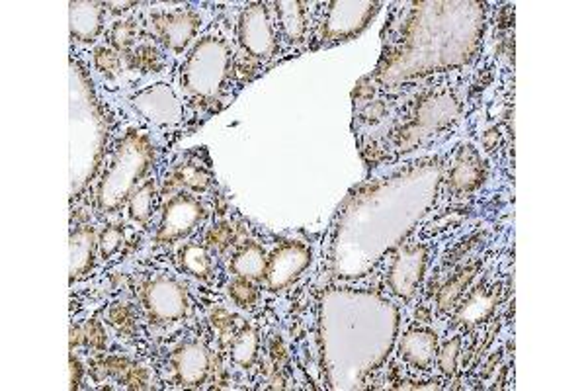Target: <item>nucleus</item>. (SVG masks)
<instances>
[{
    "instance_id": "nucleus-1",
    "label": "nucleus",
    "mask_w": 586,
    "mask_h": 391,
    "mask_svg": "<svg viewBox=\"0 0 586 391\" xmlns=\"http://www.w3.org/2000/svg\"><path fill=\"white\" fill-rule=\"evenodd\" d=\"M233 71V51L217 36H204L194 43L180 67V89L194 106H214L227 91Z\"/></svg>"
},
{
    "instance_id": "nucleus-2",
    "label": "nucleus",
    "mask_w": 586,
    "mask_h": 391,
    "mask_svg": "<svg viewBox=\"0 0 586 391\" xmlns=\"http://www.w3.org/2000/svg\"><path fill=\"white\" fill-rule=\"evenodd\" d=\"M153 159L154 149L147 135L129 132L121 139L96 188V204L101 212L116 213L121 205L127 204L141 178L147 175Z\"/></svg>"
},
{
    "instance_id": "nucleus-3",
    "label": "nucleus",
    "mask_w": 586,
    "mask_h": 391,
    "mask_svg": "<svg viewBox=\"0 0 586 391\" xmlns=\"http://www.w3.org/2000/svg\"><path fill=\"white\" fill-rule=\"evenodd\" d=\"M237 36L242 51L254 61H268L278 49V26L267 4H250L242 10Z\"/></svg>"
},
{
    "instance_id": "nucleus-4",
    "label": "nucleus",
    "mask_w": 586,
    "mask_h": 391,
    "mask_svg": "<svg viewBox=\"0 0 586 391\" xmlns=\"http://www.w3.org/2000/svg\"><path fill=\"white\" fill-rule=\"evenodd\" d=\"M134 110L154 127H174L184 119L180 98L167 84H151L131 96Z\"/></svg>"
},
{
    "instance_id": "nucleus-5",
    "label": "nucleus",
    "mask_w": 586,
    "mask_h": 391,
    "mask_svg": "<svg viewBox=\"0 0 586 391\" xmlns=\"http://www.w3.org/2000/svg\"><path fill=\"white\" fill-rule=\"evenodd\" d=\"M375 13V3H330L320 22V41H345L358 36Z\"/></svg>"
},
{
    "instance_id": "nucleus-6",
    "label": "nucleus",
    "mask_w": 586,
    "mask_h": 391,
    "mask_svg": "<svg viewBox=\"0 0 586 391\" xmlns=\"http://www.w3.org/2000/svg\"><path fill=\"white\" fill-rule=\"evenodd\" d=\"M143 306H145L151 321L171 325L180 321L188 311L186 291L172 278H154L143 291Z\"/></svg>"
},
{
    "instance_id": "nucleus-7",
    "label": "nucleus",
    "mask_w": 586,
    "mask_h": 391,
    "mask_svg": "<svg viewBox=\"0 0 586 391\" xmlns=\"http://www.w3.org/2000/svg\"><path fill=\"white\" fill-rule=\"evenodd\" d=\"M204 205L190 194H179L167 202L157 231L159 243H176L190 237L204 220Z\"/></svg>"
},
{
    "instance_id": "nucleus-8",
    "label": "nucleus",
    "mask_w": 586,
    "mask_h": 391,
    "mask_svg": "<svg viewBox=\"0 0 586 391\" xmlns=\"http://www.w3.org/2000/svg\"><path fill=\"white\" fill-rule=\"evenodd\" d=\"M311 265V248L303 243L290 241L280 245L268 256V266L264 280L270 291H282L290 288L295 280H300L302 274Z\"/></svg>"
},
{
    "instance_id": "nucleus-9",
    "label": "nucleus",
    "mask_w": 586,
    "mask_h": 391,
    "mask_svg": "<svg viewBox=\"0 0 586 391\" xmlns=\"http://www.w3.org/2000/svg\"><path fill=\"white\" fill-rule=\"evenodd\" d=\"M153 28L162 46L180 56L194 43L200 18L194 10H169V13L153 14Z\"/></svg>"
},
{
    "instance_id": "nucleus-10",
    "label": "nucleus",
    "mask_w": 586,
    "mask_h": 391,
    "mask_svg": "<svg viewBox=\"0 0 586 391\" xmlns=\"http://www.w3.org/2000/svg\"><path fill=\"white\" fill-rule=\"evenodd\" d=\"M426 265V253L423 247H407L395 256L389 270V286L403 300H411L420 280H423Z\"/></svg>"
},
{
    "instance_id": "nucleus-11",
    "label": "nucleus",
    "mask_w": 586,
    "mask_h": 391,
    "mask_svg": "<svg viewBox=\"0 0 586 391\" xmlns=\"http://www.w3.org/2000/svg\"><path fill=\"white\" fill-rule=\"evenodd\" d=\"M172 368L184 387L202 386L209 376V352L197 343L184 344L174 352Z\"/></svg>"
},
{
    "instance_id": "nucleus-12",
    "label": "nucleus",
    "mask_w": 586,
    "mask_h": 391,
    "mask_svg": "<svg viewBox=\"0 0 586 391\" xmlns=\"http://www.w3.org/2000/svg\"><path fill=\"white\" fill-rule=\"evenodd\" d=\"M71 38L79 43H94L104 30L106 8L102 3H71Z\"/></svg>"
},
{
    "instance_id": "nucleus-13",
    "label": "nucleus",
    "mask_w": 586,
    "mask_h": 391,
    "mask_svg": "<svg viewBox=\"0 0 586 391\" xmlns=\"http://www.w3.org/2000/svg\"><path fill=\"white\" fill-rule=\"evenodd\" d=\"M448 182L453 192H471L483 182V162L471 145L459 149L450 169Z\"/></svg>"
},
{
    "instance_id": "nucleus-14",
    "label": "nucleus",
    "mask_w": 586,
    "mask_h": 391,
    "mask_svg": "<svg viewBox=\"0 0 586 391\" xmlns=\"http://www.w3.org/2000/svg\"><path fill=\"white\" fill-rule=\"evenodd\" d=\"M96 230L91 225L76 227L71 233V282L83 280L91 273L94 266V255H96Z\"/></svg>"
},
{
    "instance_id": "nucleus-15",
    "label": "nucleus",
    "mask_w": 586,
    "mask_h": 391,
    "mask_svg": "<svg viewBox=\"0 0 586 391\" xmlns=\"http://www.w3.org/2000/svg\"><path fill=\"white\" fill-rule=\"evenodd\" d=\"M436 346H438L436 333L428 331V329H415V331H408L403 336L401 356H403V361L407 364H411L413 368H418V370H428L438 354Z\"/></svg>"
},
{
    "instance_id": "nucleus-16",
    "label": "nucleus",
    "mask_w": 586,
    "mask_h": 391,
    "mask_svg": "<svg viewBox=\"0 0 586 391\" xmlns=\"http://www.w3.org/2000/svg\"><path fill=\"white\" fill-rule=\"evenodd\" d=\"M267 266H268V255L258 243L254 241L242 245L229 263L231 273H233L237 278H247L252 282H258L264 278V274H267Z\"/></svg>"
},
{
    "instance_id": "nucleus-17",
    "label": "nucleus",
    "mask_w": 586,
    "mask_h": 391,
    "mask_svg": "<svg viewBox=\"0 0 586 391\" xmlns=\"http://www.w3.org/2000/svg\"><path fill=\"white\" fill-rule=\"evenodd\" d=\"M274 18L282 36L290 43H297L305 38L309 20L303 3H276Z\"/></svg>"
},
{
    "instance_id": "nucleus-18",
    "label": "nucleus",
    "mask_w": 586,
    "mask_h": 391,
    "mask_svg": "<svg viewBox=\"0 0 586 391\" xmlns=\"http://www.w3.org/2000/svg\"><path fill=\"white\" fill-rule=\"evenodd\" d=\"M179 260L184 273L197 280H209L214 274V260L212 253L207 251L206 245L188 243L179 251Z\"/></svg>"
},
{
    "instance_id": "nucleus-19",
    "label": "nucleus",
    "mask_w": 586,
    "mask_h": 391,
    "mask_svg": "<svg viewBox=\"0 0 586 391\" xmlns=\"http://www.w3.org/2000/svg\"><path fill=\"white\" fill-rule=\"evenodd\" d=\"M496 306V296L493 291L485 290V291H475L469 296L458 313V323L468 325V327H473V325H479L485 319H489Z\"/></svg>"
},
{
    "instance_id": "nucleus-20",
    "label": "nucleus",
    "mask_w": 586,
    "mask_h": 391,
    "mask_svg": "<svg viewBox=\"0 0 586 391\" xmlns=\"http://www.w3.org/2000/svg\"><path fill=\"white\" fill-rule=\"evenodd\" d=\"M154 196H157V184H154V180H145L141 187H137V190L127 200V213L131 222L139 225H147L151 222Z\"/></svg>"
},
{
    "instance_id": "nucleus-21",
    "label": "nucleus",
    "mask_w": 586,
    "mask_h": 391,
    "mask_svg": "<svg viewBox=\"0 0 586 391\" xmlns=\"http://www.w3.org/2000/svg\"><path fill=\"white\" fill-rule=\"evenodd\" d=\"M231 361L241 368H250L258 356V335L252 327H242L229 343Z\"/></svg>"
},
{
    "instance_id": "nucleus-22",
    "label": "nucleus",
    "mask_w": 586,
    "mask_h": 391,
    "mask_svg": "<svg viewBox=\"0 0 586 391\" xmlns=\"http://www.w3.org/2000/svg\"><path fill=\"white\" fill-rule=\"evenodd\" d=\"M137 36H139V28L136 24V20H131V18L119 20L108 31L109 48H114L118 53H124V56H127L129 51H134V46L137 43Z\"/></svg>"
},
{
    "instance_id": "nucleus-23",
    "label": "nucleus",
    "mask_w": 586,
    "mask_h": 391,
    "mask_svg": "<svg viewBox=\"0 0 586 391\" xmlns=\"http://www.w3.org/2000/svg\"><path fill=\"white\" fill-rule=\"evenodd\" d=\"M129 63V67L134 71H143V73H159L162 67V56L161 51L151 46V43H141L139 48L134 51H129L127 56H124Z\"/></svg>"
},
{
    "instance_id": "nucleus-24",
    "label": "nucleus",
    "mask_w": 586,
    "mask_h": 391,
    "mask_svg": "<svg viewBox=\"0 0 586 391\" xmlns=\"http://www.w3.org/2000/svg\"><path fill=\"white\" fill-rule=\"evenodd\" d=\"M172 178H174L176 187L186 188L188 192H204V190H207L209 182H212L207 172L202 167L192 165V162H188V165H182L176 169Z\"/></svg>"
},
{
    "instance_id": "nucleus-25",
    "label": "nucleus",
    "mask_w": 586,
    "mask_h": 391,
    "mask_svg": "<svg viewBox=\"0 0 586 391\" xmlns=\"http://www.w3.org/2000/svg\"><path fill=\"white\" fill-rule=\"evenodd\" d=\"M74 344H91L92 349H104L106 346V333L101 321H88L84 327L71 329V346Z\"/></svg>"
},
{
    "instance_id": "nucleus-26",
    "label": "nucleus",
    "mask_w": 586,
    "mask_h": 391,
    "mask_svg": "<svg viewBox=\"0 0 586 391\" xmlns=\"http://www.w3.org/2000/svg\"><path fill=\"white\" fill-rule=\"evenodd\" d=\"M258 296H260L258 288L254 286L252 280L235 278L229 284V298H231V301H233L235 306H239L242 309H250V308L257 306Z\"/></svg>"
},
{
    "instance_id": "nucleus-27",
    "label": "nucleus",
    "mask_w": 586,
    "mask_h": 391,
    "mask_svg": "<svg viewBox=\"0 0 586 391\" xmlns=\"http://www.w3.org/2000/svg\"><path fill=\"white\" fill-rule=\"evenodd\" d=\"M94 67L106 79H116L121 73V56L109 46L94 49Z\"/></svg>"
},
{
    "instance_id": "nucleus-28",
    "label": "nucleus",
    "mask_w": 586,
    "mask_h": 391,
    "mask_svg": "<svg viewBox=\"0 0 586 391\" xmlns=\"http://www.w3.org/2000/svg\"><path fill=\"white\" fill-rule=\"evenodd\" d=\"M475 276V268H468L466 273H459L456 278L450 280L448 284L444 286V290L440 291V298H438V303H440V308H451L453 303H456V300L461 296L463 290H466L469 286V282L473 280Z\"/></svg>"
},
{
    "instance_id": "nucleus-29",
    "label": "nucleus",
    "mask_w": 586,
    "mask_h": 391,
    "mask_svg": "<svg viewBox=\"0 0 586 391\" xmlns=\"http://www.w3.org/2000/svg\"><path fill=\"white\" fill-rule=\"evenodd\" d=\"M459 352H461V339H459V336H453V339L448 341L444 346H442V351L436 354L438 368L446 376L456 374Z\"/></svg>"
},
{
    "instance_id": "nucleus-30",
    "label": "nucleus",
    "mask_w": 586,
    "mask_h": 391,
    "mask_svg": "<svg viewBox=\"0 0 586 391\" xmlns=\"http://www.w3.org/2000/svg\"><path fill=\"white\" fill-rule=\"evenodd\" d=\"M98 245H101V255L104 260L112 258L121 245H124V230H121V225H108L102 231Z\"/></svg>"
},
{
    "instance_id": "nucleus-31",
    "label": "nucleus",
    "mask_w": 586,
    "mask_h": 391,
    "mask_svg": "<svg viewBox=\"0 0 586 391\" xmlns=\"http://www.w3.org/2000/svg\"><path fill=\"white\" fill-rule=\"evenodd\" d=\"M109 323L118 327L121 333H134L136 329V311L129 308L127 303H121V306H114L109 309Z\"/></svg>"
},
{
    "instance_id": "nucleus-32",
    "label": "nucleus",
    "mask_w": 586,
    "mask_h": 391,
    "mask_svg": "<svg viewBox=\"0 0 586 391\" xmlns=\"http://www.w3.org/2000/svg\"><path fill=\"white\" fill-rule=\"evenodd\" d=\"M231 243H233V230L227 223L212 227L206 235V247L214 248L217 253H223Z\"/></svg>"
},
{
    "instance_id": "nucleus-33",
    "label": "nucleus",
    "mask_w": 586,
    "mask_h": 391,
    "mask_svg": "<svg viewBox=\"0 0 586 391\" xmlns=\"http://www.w3.org/2000/svg\"><path fill=\"white\" fill-rule=\"evenodd\" d=\"M231 327H233V323H231V317L225 313V311H217L214 315V329L219 333V335H223L221 336V339H227L231 343V339H233V336H229L231 335Z\"/></svg>"
},
{
    "instance_id": "nucleus-34",
    "label": "nucleus",
    "mask_w": 586,
    "mask_h": 391,
    "mask_svg": "<svg viewBox=\"0 0 586 391\" xmlns=\"http://www.w3.org/2000/svg\"><path fill=\"white\" fill-rule=\"evenodd\" d=\"M81 374H83V368L79 364V361H76L74 356H71V387H79L81 384Z\"/></svg>"
},
{
    "instance_id": "nucleus-35",
    "label": "nucleus",
    "mask_w": 586,
    "mask_h": 391,
    "mask_svg": "<svg viewBox=\"0 0 586 391\" xmlns=\"http://www.w3.org/2000/svg\"><path fill=\"white\" fill-rule=\"evenodd\" d=\"M134 6H137V4L136 3H104V8H108L109 13H114V14L126 13V10L134 8Z\"/></svg>"
}]
</instances>
